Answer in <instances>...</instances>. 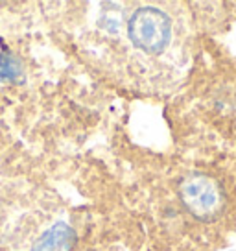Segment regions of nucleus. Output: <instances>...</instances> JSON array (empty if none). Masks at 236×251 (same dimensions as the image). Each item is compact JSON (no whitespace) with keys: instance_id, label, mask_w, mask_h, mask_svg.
<instances>
[{"instance_id":"nucleus-1","label":"nucleus","mask_w":236,"mask_h":251,"mask_svg":"<svg viewBox=\"0 0 236 251\" xmlns=\"http://www.w3.org/2000/svg\"><path fill=\"white\" fill-rule=\"evenodd\" d=\"M127 31L131 43L142 52L161 54L172 39V21L163 9L139 8L129 19Z\"/></svg>"},{"instance_id":"nucleus-2","label":"nucleus","mask_w":236,"mask_h":251,"mask_svg":"<svg viewBox=\"0 0 236 251\" xmlns=\"http://www.w3.org/2000/svg\"><path fill=\"white\" fill-rule=\"evenodd\" d=\"M181 200L190 214L199 220L214 218L223 207V192L216 181L203 174H192L181 185Z\"/></svg>"},{"instance_id":"nucleus-3","label":"nucleus","mask_w":236,"mask_h":251,"mask_svg":"<svg viewBox=\"0 0 236 251\" xmlns=\"http://www.w3.org/2000/svg\"><path fill=\"white\" fill-rule=\"evenodd\" d=\"M76 244V235L71 226L63 222L55 224L48 229L45 235L33 244L32 251H72Z\"/></svg>"},{"instance_id":"nucleus-4","label":"nucleus","mask_w":236,"mask_h":251,"mask_svg":"<svg viewBox=\"0 0 236 251\" xmlns=\"http://www.w3.org/2000/svg\"><path fill=\"white\" fill-rule=\"evenodd\" d=\"M23 76L21 61L9 52L0 54V81H17Z\"/></svg>"}]
</instances>
